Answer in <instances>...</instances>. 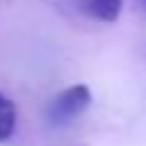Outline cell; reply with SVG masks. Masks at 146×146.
<instances>
[{
	"instance_id": "obj_1",
	"label": "cell",
	"mask_w": 146,
	"mask_h": 146,
	"mask_svg": "<svg viewBox=\"0 0 146 146\" xmlns=\"http://www.w3.org/2000/svg\"><path fill=\"white\" fill-rule=\"evenodd\" d=\"M93 102V93L88 85L76 83L63 88L58 95H54L51 102L46 105V119L51 127H66L76 122Z\"/></svg>"
},
{
	"instance_id": "obj_3",
	"label": "cell",
	"mask_w": 146,
	"mask_h": 146,
	"mask_svg": "<svg viewBox=\"0 0 146 146\" xmlns=\"http://www.w3.org/2000/svg\"><path fill=\"white\" fill-rule=\"evenodd\" d=\"M15 127H17V107L7 95L0 93V144L15 134Z\"/></svg>"
},
{
	"instance_id": "obj_2",
	"label": "cell",
	"mask_w": 146,
	"mask_h": 146,
	"mask_svg": "<svg viewBox=\"0 0 146 146\" xmlns=\"http://www.w3.org/2000/svg\"><path fill=\"white\" fill-rule=\"evenodd\" d=\"M122 7H124V0H78V10L83 15L98 22H107V25L119 20Z\"/></svg>"
},
{
	"instance_id": "obj_4",
	"label": "cell",
	"mask_w": 146,
	"mask_h": 146,
	"mask_svg": "<svg viewBox=\"0 0 146 146\" xmlns=\"http://www.w3.org/2000/svg\"><path fill=\"white\" fill-rule=\"evenodd\" d=\"M141 7H144V12H146V0H141Z\"/></svg>"
}]
</instances>
